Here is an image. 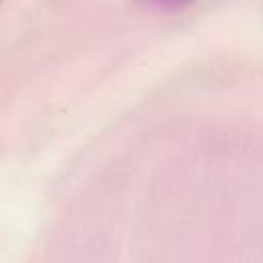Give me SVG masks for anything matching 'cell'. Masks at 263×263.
Listing matches in <instances>:
<instances>
[{
    "label": "cell",
    "instance_id": "7a4b0ae2",
    "mask_svg": "<svg viewBox=\"0 0 263 263\" xmlns=\"http://www.w3.org/2000/svg\"><path fill=\"white\" fill-rule=\"evenodd\" d=\"M0 2H2V0H0Z\"/></svg>",
    "mask_w": 263,
    "mask_h": 263
},
{
    "label": "cell",
    "instance_id": "6da1fadb",
    "mask_svg": "<svg viewBox=\"0 0 263 263\" xmlns=\"http://www.w3.org/2000/svg\"><path fill=\"white\" fill-rule=\"evenodd\" d=\"M142 4L150 6V8H156V10H179V8H185L189 4H193L195 0H140Z\"/></svg>",
    "mask_w": 263,
    "mask_h": 263
}]
</instances>
